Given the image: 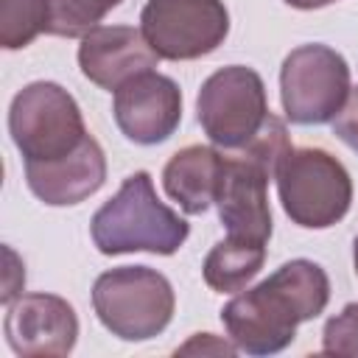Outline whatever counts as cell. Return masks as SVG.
Returning <instances> with one entry per match:
<instances>
[{
    "label": "cell",
    "mask_w": 358,
    "mask_h": 358,
    "mask_svg": "<svg viewBox=\"0 0 358 358\" xmlns=\"http://www.w3.org/2000/svg\"><path fill=\"white\" fill-rule=\"evenodd\" d=\"M330 302V280L313 260L296 257L282 263L255 288L232 296L221 322L229 341L246 355L282 352L299 322L316 319Z\"/></svg>",
    "instance_id": "obj_1"
},
{
    "label": "cell",
    "mask_w": 358,
    "mask_h": 358,
    "mask_svg": "<svg viewBox=\"0 0 358 358\" xmlns=\"http://www.w3.org/2000/svg\"><path fill=\"white\" fill-rule=\"evenodd\" d=\"M92 243L101 255H173L190 235V224L159 201L151 173L137 171L123 179L120 190L98 207L90 224Z\"/></svg>",
    "instance_id": "obj_2"
},
{
    "label": "cell",
    "mask_w": 358,
    "mask_h": 358,
    "mask_svg": "<svg viewBox=\"0 0 358 358\" xmlns=\"http://www.w3.org/2000/svg\"><path fill=\"white\" fill-rule=\"evenodd\" d=\"M98 322L123 341H148L159 336L176 308L173 285L148 266H120L98 274L92 285Z\"/></svg>",
    "instance_id": "obj_3"
},
{
    "label": "cell",
    "mask_w": 358,
    "mask_h": 358,
    "mask_svg": "<svg viewBox=\"0 0 358 358\" xmlns=\"http://www.w3.org/2000/svg\"><path fill=\"white\" fill-rule=\"evenodd\" d=\"M274 179L285 215L305 229L338 224L352 204V179L341 159L324 148H291Z\"/></svg>",
    "instance_id": "obj_4"
},
{
    "label": "cell",
    "mask_w": 358,
    "mask_h": 358,
    "mask_svg": "<svg viewBox=\"0 0 358 358\" xmlns=\"http://www.w3.org/2000/svg\"><path fill=\"white\" fill-rule=\"evenodd\" d=\"M8 134L25 162L62 159L90 137L76 98L56 81H34L14 95Z\"/></svg>",
    "instance_id": "obj_5"
},
{
    "label": "cell",
    "mask_w": 358,
    "mask_h": 358,
    "mask_svg": "<svg viewBox=\"0 0 358 358\" xmlns=\"http://www.w3.org/2000/svg\"><path fill=\"white\" fill-rule=\"evenodd\" d=\"M196 115L213 145L221 151H238L257 137L271 115L266 84L252 67H221L201 84Z\"/></svg>",
    "instance_id": "obj_6"
},
{
    "label": "cell",
    "mask_w": 358,
    "mask_h": 358,
    "mask_svg": "<svg viewBox=\"0 0 358 358\" xmlns=\"http://www.w3.org/2000/svg\"><path fill=\"white\" fill-rule=\"evenodd\" d=\"M350 95V64L327 45L294 48L280 70L282 112L291 123L319 126L333 120Z\"/></svg>",
    "instance_id": "obj_7"
},
{
    "label": "cell",
    "mask_w": 358,
    "mask_h": 358,
    "mask_svg": "<svg viewBox=\"0 0 358 358\" xmlns=\"http://www.w3.org/2000/svg\"><path fill=\"white\" fill-rule=\"evenodd\" d=\"M140 31L159 59L190 62L213 53L229 34L224 0H148Z\"/></svg>",
    "instance_id": "obj_8"
},
{
    "label": "cell",
    "mask_w": 358,
    "mask_h": 358,
    "mask_svg": "<svg viewBox=\"0 0 358 358\" xmlns=\"http://www.w3.org/2000/svg\"><path fill=\"white\" fill-rule=\"evenodd\" d=\"M112 115L117 129L137 145L165 143L182 120V90L173 78L148 70L115 90Z\"/></svg>",
    "instance_id": "obj_9"
},
{
    "label": "cell",
    "mask_w": 358,
    "mask_h": 358,
    "mask_svg": "<svg viewBox=\"0 0 358 358\" xmlns=\"http://www.w3.org/2000/svg\"><path fill=\"white\" fill-rule=\"evenodd\" d=\"M6 341L17 355H70L78 338V316L73 305L56 294H22L8 302Z\"/></svg>",
    "instance_id": "obj_10"
},
{
    "label": "cell",
    "mask_w": 358,
    "mask_h": 358,
    "mask_svg": "<svg viewBox=\"0 0 358 358\" xmlns=\"http://www.w3.org/2000/svg\"><path fill=\"white\" fill-rule=\"evenodd\" d=\"M157 53L131 25H98L81 36L78 67L101 90H117L129 78L157 67Z\"/></svg>",
    "instance_id": "obj_11"
},
{
    "label": "cell",
    "mask_w": 358,
    "mask_h": 358,
    "mask_svg": "<svg viewBox=\"0 0 358 358\" xmlns=\"http://www.w3.org/2000/svg\"><path fill=\"white\" fill-rule=\"evenodd\" d=\"M31 193L50 207H70L101 190L106 182V157L90 134L73 154L50 162H25Z\"/></svg>",
    "instance_id": "obj_12"
},
{
    "label": "cell",
    "mask_w": 358,
    "mask_h": 358,
    "mask_svg": "<svg viewBox=\"0 0 358 358\" xmlns=\"http://www.w3.org/2000/svg\"><path fill=\"white\" fill-rule=\"evenodd\" d=\"M224 151L218 145H185L162 168V187L187 215H201L215 204Z\"/></svg>",
    "instance_id": "obj_13"
},
{
    "label": "cell",
    "mask_w": 358,
    "mask_h": 358,
    "mask_svg": "<svg viewBox=\"0 0 358 358\" xmlns=\"http://www.w3.org/2000/svg\"><path fill=\"white\" fill-rule=\"evenodd\" d=\"M263 263H266V243L227 235L207 252L201 274L213 291L235 294L263 268Z\"/></svg>",
    "instance_id": "obj_14"
},
{
    "label": "cell",
    "mask_w": 358,
    "mask_h": 358,
    "mask_svg": "<svg viewBox=\"0 0 358 358\" xmlns=\"http://www.w3.org/2000/svg\"><path fill=\"white\" fill-rule=\"evenodd\" d=\"M123 0H48V28L50 36H84L98 22L117 8Z\"/></svg>",
    "instance_id": "obj_15"
},
{
    "label": "cell",
    "mask_w": 358,
    "mask_h": 358,
    "mask_svg": "<svg viewBox=\"0 0 358 358\" xmlns=\"http://www.w3.org/2000/svg\"><path fill=\"white\" fill-rule=\"evenodd\" d=\"M48 28V0H0V45L20 50Z\"/></svg>",
    "instance_id": "obj_16"
},
{
    "label": "cell",
    "mask_w": 358,
    "mask_h": 358,
    "mask_svg": "<svg viewBox=\"0 0 358 358\" xmlns=\"http://www.w3.org/2000/svg\"><path fill=\"white\" fill-rule=\"evenodd\" d=\"M322 352L358 358V302L344 305L341 313L327 319L324 333H322Z\"/></svg>",
    "instance_id": "obj_17"
},
{
    "label": "cell",
    "mask_w": 358,
    "mask_h": 358,
    "mask_svg": "<svg viewBox=\"0 0 358 358\" xmlns=\"http://www.w3.org/2000/svg\"><path fill=\"white\" fill-rule=\"evenodd\" d=\"M333 134L341 143H347L352 151H358V87H350L341 112L333 117Z\"/></svg>",
    "instance_id": "obj_18"
},
{
    "label": "cell",
    "mask_w": 358,
    "mask_h": 358,
    "mask_svg": "<svg viewBox=\"0 0 358 358\" xmlns=\"http://www.w3.org/2000/svg\"><path fill=\"white\" fill-rule=\"evenodd\" d=\"M207 352V350H213V352H221V355H235L238 352V347L235 344H227V341H213V336L210 333H196L185 347H179L176 350V355L179 352Z\"/></svg>",
    "instance_id": "obj_19"
},
{
    "label": "cell",
    "mask_w": 358,
    "mask_h": 358,
    "mask_svg": "<svg viewBox=\"0 0 358 358\" xmlns=\"http://www.w3.org/2000/svg\"><path fill=\"white\" fill-rule=\"evenodd\" d=\"M285 3L294 6V8H302V11H313V8H324V6H330L336 0H285Z\"/></svg>",
    "instance_id": "obj_20"
},
{
    "label": "cell",
    "mask_w": 358,
    "mask_h": 358,
    "mask_svg": "<svg viewBox=\"0 0 358 358\" xmlns=\"http://www.w3.org/2000/svg\"><path fill=\"white\" fill-rule=\"evenodd\" d=\"M352 263H355V274H358V238H355V246H352Z\"/></svg>",
    "instance_id": "obj_21"
}]
</instances>
